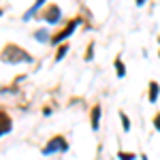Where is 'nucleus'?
<instances>
[{"mask_svg":"<svg viewBox=\"0 0 160 160\" xmlns=\"http://www.w3.org/2000/svg\"><path fill=\"white\" fill-rule=\"evenodd\" d=\"M34 38H37L38 43H47V41H49V32H47V30H38L37 34H34Z\"/></svg>","mask_w":160,"mask_h":160,"instance_id":"13","label":"nucleus"},{"mask_svg":"<svg viewBox=\"0 0 160 160\" xmlns=\"http://www.w3.org/2000/svg\"><path fill=\"white\" fill-rule=\"evenodd\" d=\"M154 128L160 132V113H156V115H154Z\"/></svg>","mask_w":160,"mask_h":160,"instance_id":"15","label":"nucleus"},{"mask_svg":"<svg viewBox=\"0 0 160 160\" xmlns=\"http://www.w3.org/2000/svg\"><path fill=\"white\" fill-rule=\"evenodd\" d=\"M83 58H86L88 62L94 58V43H90V45H88V51H86V56H83Z\"/></svg>","mask_w":160,"mask_h":160,"instance_id":"14","label":"nucleus"},{"mask_svg":"<svg viewBox=\"0 0 160 160\" xmlns=\"http://www.w3.org/2000/svg\"><path fill=\"white\" fill-rule=\"evenodd\" d=\"M141 160H149V158H148V156H145V154H141Z\"/></svg>","mask_w":160,"mask_h":160,"instance_id":"16","label":"nucleus"},{"mask_svg":"<svg viewBox=\"0 0 160 160\" xmlns=\"http://www.w3.org/2000/svg\"><path fill=\"white\" fill-rule=\"evenodd\" d=\"M120 120H122V128H124V132H128L130 130V118L124 113V111H120Z\"/></svg>","mask_w":160,"mask_h":160,"instance_id":"11","label":"nucleus"},{"mask_svg":"<svg viewBox=\"0 0 160 160\" xmlns=\"http://www.w3.org/2000/svg\"><path fill=\"white\" fill-rule=\"evenodd\" d=\"M66 53H68V43H62L60 47H58V53H56V62H60Z\"/></svg>","mask_w":160,"mask_h":160,"instance_id":"10","label":"nucleus"},{"mask_svg":"<svg viewBox=\"0 0 160 160\" xmlns=\"http://www.w3.org/2000/svg\"><path fill=\"white\" fill-rule=\"evenodd\" d=\"M43 19L47 22V24H58L62 19V11L58 4H49V7H45V13H43Z\"/></svg>","mask_w":160,"mask_h":160,"instance_id":"4","label":"nucleus"},{"mask_svg":"<svg viewBox=\"0 0 160 160\" xmlns=\"http://www.w3.org/2000/svg\"><path fill=\"white\" fill-rule=\"evenodd\" d=\"M58 152H68V141L62 135H56L47 141V145L43 148V156H51V154H58Z\"/></svg>","mask_w":160,"mask_h":160,"instance_id":"2","label":"nucleus"},{"mask_svg":"<svg viewBox=\"0 0 160 160\" xmlns=\"http://www.w3.org/2000/svg\"><path fill=\"white\" fill-rule=\"evenodd\" d=\"M158 43H160V37H158Z\"/></svg>","mask_w":160,"mask_h":160,"instance_id":"18","label":"nucleus"},{"mask_svg":"<svg viewBox=\"0 0 160 160\" xmlns=\"http://www.w3.org/2000/svg\"><path fill=\"white\" fill-rule=\"evenodd\" d=\"M100 113H102L100 105H94L92 111H90V124H92V130H98V128H100Z\"/></svg>","mask_w":160,"mask_h":160,"instance_id":"6","label":"nucleus"},{"mask_svg":"<svg viewBox=\"0 0 160 160\" xmlns=\"http://www.w3.org/2000/svg\"><path fill=\"white\" fill-rule=\"evenodd\" d=\"M158 96H160V83L158 81H149V92H148V98L152 105L158 102Z\"/></svg>","mask_w":160,"mask_h":160,"instance_id":"7","label":"nucleus"},{"mask_svg":"<svg viewBox=\"0 0 160 160\" xmlns=\"http://www.w3.org/2000/svg\"><path fill=\"white\" fill-rule=\"evenodd\" d=\"M0 60L4 64H30L34 58L24 47H19L15 43H9V45H4V49L0 51Z\"/></svg>","mask_w":160,"mask_h":160,"instance_id":"1","label":"nucleus"},{"mask_svg":"<svg viewBox=\"0 0 160 160\" xmlns=\"http://www.w3.org/2000/svg\"><path fill=\"white\" fill-rule=\"evenodd\" d=\"M13 130V120L9 113H4V111H0V135H7V132H11Z\"/></svg>","mask_w":160,"mask_h":160,"instance_id":"5","label":"nucleus"},{"mask_svg":"<svg viewBox=\"0 0 160 160\" xmlns=\"http://www.w3.org/2000/svg\"><path fill=\"white\" fill-rule=\"evenodd\" d=\"M118 160H137V154H132V152H118Z\"/></svg>","mask_w":160,"mask_h":160,"instance_id":"12","label":"nucleus"},{"mask_svg":"<svg viewBox=\"0 0 160 160\" xmlns=\"http://www.w3.org/2000/svg\"><path fill=\"white\" fill-rule=\"evenodd\" d=\"M113 64H115V73H118V77H126V64H124V60L120 58V56L115 58Z\"/></svg>","mask_w":160,"mask_h":160,"instance_id":"9","label":"nucleus"},{"mask_svg":"<svg viewBox=\"0 0 160 160\" xmlns=\"http://www.w3.org/2000/svg\"><path fill=\"white\" fill-rule=\"evenodd\" d=\"M2 13H4V11H2V9H0V17H2Z\"/></svg>","mask_w":160,"mask_h":160,"instance_id":"17","label":"nucleus"},{"mask_svg":"<svg viewBox=\"0 0 160 160\" xmlns=\"http://www.w3.org/2000/svg\"><path fill=\"white\" fill-rule=\"evenodd\" d=\"M79 22H81L79 17H75V19H71V22H68V24L64 26V28H62V30L58 32V34H53V37L49 38V41H51V45H62V43H66V38H68V37H73V32L77 30V26H79Z\"/></svg>","mask_w":160,"mask_h":160,"instance_id":"3","label":"nucleus"},{"mask_svg":"<svg viewBox=\"0 0 160 160\" xmlns=\"http://www.w3.org/2000/svg\"><path fill=\"white\" fill-rule=\"evenodd\" d=\"M43 7H45V2H43V0H41V2H37V4H32V7L24 13V22H30V19H32V17L38 13V9H43Z\"/></svg>","mask_w":160,"mask_h":160,"instance_id":"8","label":"nucleus"},{"mask_svg":"<svg viewBox=\"0 0 160 160\" xmlns=\"http://www.w3.org/2000/svg\"><path fill=\"white\" fill-rule=\"evenodd\" d=\"M0 137H2V135H0Z\"/></svg>","mask_w":160,"mask_h":160,"instance_id":"19","label":"nucleus"}]
</instances>
